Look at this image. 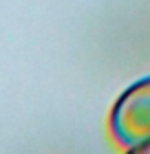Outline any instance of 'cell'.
<instances>
[{
    "label": "cell",
    "instance_id": "6da1fadb",
    "mask_svg": "<svg viewBox=\"0 0 150 154\" xmlns=\"http://www.w3.org/2000/svg\"><path fill=\"white\" fill-rule=\"evenodd\" d=\"M110 134L119 148L144 152L150 145V75L130 84L110 110Z\"/></svg>",
    "mask_w": 150,
    "mask_h": 154
},
{
    "label": "cell",
    "instance_id": "7a4b0ae2",
    "mask_svg": "<svg viewBox=\"0 0 150 154\" xmlns=\"http://www.w3.org/2000/svg\"><path fill=\"white\" fill-rule=\"evenodd\" d=\"M144 152H150V145H148V148H146V150H144Z\"/></svg>",
    "mask_w": 150,
    "mask_h": 154
}]
</instances>
